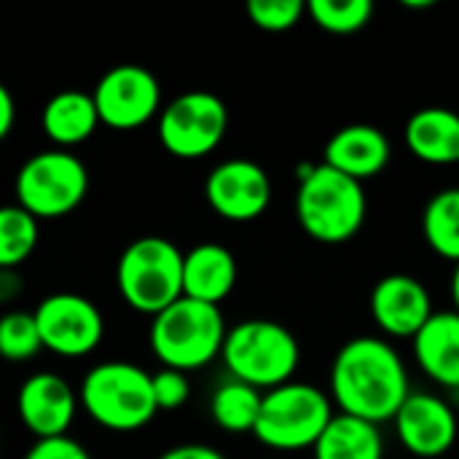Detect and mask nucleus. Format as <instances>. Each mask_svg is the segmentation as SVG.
<instances>
[{"label": "nucleus", "mask_w": 459, "mask_h": 459, "mask_svg": "<svg viewBox=\"0 0 459 459\" xmlns=\"http://www.w3.org/2000/svg\"><path fill=\"white\" fill-rule=\"evenodd\" d=\"M331 420V398L320 387L307 382H288L264 393L253 436L269 449L299 452L315 446Z\"/></svg>", "instance_id": "8"}, {"label": "nucleus", "mask_w": 459, "mask_h": 459, "mask_svg": "<svg viewBox=\"0 0 459 459\" xmlns=\"http://www.w3.org/2000/svg\"><path fill=\"white\" fill-rule=\"evenodd\" d=\"M35 323L43 350L75 360L91 355L105 336L100 307L81 293H51L35 309Z\"/></svg>", "instance_id": "10"}, {"label": "nucleus", "mask_w": 459, "mask_h": 459, "mask_svg": "<svg viewBox=\"0 0 459 459\" xmlns=\"http://www.w3.org/2000/svg\"><path fill=\"white\" fill-rule=\"evenodd\" d=\"M406 148L425 164H457L459 161V113L449 108H422L403 129Z\"/></svg>", "instance_id": "20"}, {"label": "nucleus", "mask_w": 459, "mask_h": 459, "mask_svg": "<svg viewBox=\"0 0 459 459\" xmlns=\"http://www.w3.org/2000/svg\"><path fill=\"white\" fill-rule=\"evenodd\" d=\"M371 315L385 333L414 339L433 317L430 293L411 274H387L371 290Z\"/></svg>", "instance_id": "15"}, {"label": "nucleus", "mask_w": 459, "mask_h": 459, "mask_svg": "<svg viewBox=\"0 0 459 459\" xmlns=\"http://www.w3.org/2000/svg\"><path fill=\"white\" fill-rule=\"evenodd\" d=\"M13 124H16V100L11 89L0 81V143L11 134Z\"/></svg>", "instance_id": "32"}, {"label": "nucleus", "mask_w": 459, "mask_h": 459, "mask_svg": "<svg viewBox=\"0 0 459 459\" xmlns=\"http://www.w3.org/2000/svg\"><path fill=\"white\" fill-rule=\"evenodd\" d=\"M229 129V108L212 91H186L169 100L159 118L156 134L161 148L175 159H204L210 156L226 137Z\"/></svg>", "instance_id": "9"}, {"label": "nucleus", "mask_w": 459, "mask_h": 459, "mask_svg": "<svg viewBox=\"0 0 459 459\" xmlns=\"http://www.w3.org/2000/svg\"><path fill=\"white\" fill-rule=\"evenodd\" d=\"M307 13L325 32L352 35L371 22L374 3L371 0H309Z\"/></svg>", "instance_id": "25"}, {"label": "nucleus", "mask_w": 459, "mask_h": 459, "mask_svg": "<svg viewBox=\"0 0 459 459\" xmlns=\"http://www.w3.org/2000/svg\"><path fill=\"white\" fill-rule=\"evenodd\" d=\"M43 350L32 312L8 309L0 315V358L8 363L32 360Z\"/></svg>", "instance_id": "26"}, {"label": "nucleus", "mask_w": 459, "mask_h": 459, "mask_svg": "<svg viewBox=\"0 0 459 459\" xmlns=\"http://www.w3.org/2000/svg\"><path fill=\"white\" fill-rule=\"evenodd\" d=\"M43 134L62 151L83 145L100 126L97 105L91 91L81 89H62L40 110Z\"/></svg>", "instance_id": "18"}, {"label": "nucleus", "mask_w": 459, "mask_h": 459, "mask_svg": "<svg viewBox=\"0 0 459 459\" xmlns=\"http://www.w3.org/2000/svg\"><path fill=\"white\" fill-rule=\"evenodd\" d=\"M22 293H24V280L19 269H0V309L19 301Z\"/></svg>", "instance_id": "30"}, {"label": "nucleus", "mask_w": 459, "mask_h": 459, "mask_svg": "<svg viewBox=\"0 0 459 459\" xmlns=\"http://www.w3.org/2000/svg\"><path fill=\"white\" fill-rule=\"evenodd\" d=\"M151 385H153V401L159 411H178L186 406L191 395L188 374L175 371V368H159L156 374H151Z\"/></svg>", "instance_id": "28"}, {"label": "nucleus", "mask_w": 459, "mask_h": 459, "mask_svg": "<svg viewBox=\"0 0 459 459\" xmlns=\"http://www.w3.org/2000/svg\"><path fill=\"white\" fill-rule=\"evenodd\" d=\"M16 204L38 223L56 221L81 207L89 194V169L73 151H40L30 156L13 180Z\"/></svg>", "instance_id": "7"}, {"label": "nucleus", "mask_w": 459, "mask_h": 459, "mask_svg": "<svg viewBox=\"0 0 459 459\" xmlns=\"http://www.w3.org/2000/svg\"><path fill=\"white\" fill-rule=\"evenodd\" d=\"M307 13V3L301 0H250L247 16L264 32H288Z\"/></svg>", "instance_id": "27"}, {"label": "nucleus", "mask_w": 459, "mask_h": 459, "mask_svg": "<svg viewBox=\"0 0 459 459\" xmlns=\"http://www.w3.org/2000/svg\"><path fill=\"white\" fill-rule=\"evenodd\" d=\"M390 140L374 124H350L325 143V164L363 183L390 164Z\"/></svg>", "instance_id": "16"}, {"label": "nucleus", "mask_w": 459, "mask_h": 459, "mask_svg": "<svg viewBox=\"0 0 459 459\" xmlns=\"http://www.w3.org/2000/svg\"><path fill=\"white\" fill-rule=\"evenodd\" d=\"M24 459H91L86 452V446H81L75 438L70 436H59V438H43L35 441Z\"/></svg>", "instance_id": "29"}, {"label": "nucleus", "mask_w": 459, "mask_h": 459, "mask_svg": "<svg viewBox=\"0 0 459 459\" xmlns=\"http://www.w3.org/2000/svg\"><path fill=\"white\" fill-rule=\"evenodd\" d=\"M420 368L441 387H459V315L433 312L425 328L411 339Z\"/></svg>", "instance_id": "19"}, {"label": "nucleus", "mask_w": 459, "mask_h": 459, "mask_svg": "<svg viewBox=\"0 0 459 459\" xmlns=\"http://www.w3.org/2000/svg\"><path fill=\"white\" fill-rule=\"evenodd\" d=\"M409 395L403 358L385 339L358 336L336 352L331 366V398L339 414L382 425L395 420Z\"/></svg>", "instance_id": "1"}, {"label": "nucleus", "mask_w": 459, "mask_h": 459, "mask_svg": "<svg viewBox=\"0 0 459 459\" xmlns=\"http://www.w3.org/2000/svg\"><path fill=\"white\" fill-rule=\"evenodd\" d=\"M422 234L433 253L459 264V188H444L428 202Z\"/></svg>", "instance_id": "23"}, {"label": "nucleus", "mask_w": 459, "mask_h": 459, "mask_svg": "<svg viewBox=\"0 0 459 459\" xmlns=\"http://www.w3.org/2000/svg\"><path fill=\"white\" fill-rule=\"evenodd\" d=\"M261 403H264V393L239 382V379H229L223 382L210 401V414L212 422L231 433V436H242V433H253L258 425V414H261Z\"/></svg>", "instance_id": "22"}, {"label": "nucleus", "mask_w": 459, "mask_h": 459, "mask_svg": "<svg viewBox=\"0 0 459 459\" xmlns=\"http://www.w3.org/2000/svg\"><path fill=\"white\" fill-rule=\"evenodd\" d=\"M393 422L403 449L414 457H444L457 441V414L430 393H411Z\"/></svg>", "instance_id": "14"}, {"label": "nucleus", "mask_w": 459, "mask_h": 459, "mask_svg": "<svg viewBox=\"0 0 459 459\" xmlns=\"http://www.w3.org/2000/svg\"><path fill=\"white\" fill-rule=\"evenodd\" d=\"M315 459H382L385 457V441L379 433V425L350 417V414H333L323 436L317 438Z\"/></svg>", "instance_id": "21"}, {"label": "nucleus", "mask_w": 459, "mask_h": 459, "mask_svg": "<svg viewBox=\"0 0 459 459\" xmlns=\"http://www.w3.org/2000/svg\"><path fill=\"white\" fill-rule=\"evenodd\" d=\"M78 406V393L54 371H38L27 377L16 393L19 420L35 436V441L67 436Z\"/></svg>", "instance_id": "13"}, {"label": "nucleus", "mask_w": 459, "mask_h": 459, "mask_svg": "<svg viewBox=\"0 0 459 459\" xmlns=\"http://www.w3.org/2000/svg\"><path fill=\"white\" fill-rule=\"evenodd\" d=\"M406 8H433L436 0H403Z\"/></svg>", "instance_id": "34"}, {"label": "nucleus", "mask_w": 459, "mask_h": 459, "mask_svg": "<svg viewBox=\"0 0 459 459\" xmlns=\"http://www.w3.org/2000/svg\"><path fill=\"white\" fill-rule=\"evenodd\" d=\"M159 459H226L218 449L204 446V444H183V446H172L167 449Z\"/></svg>", "instance_id": "31"}, {"label": "nucleus", "mask_w": 459, "mask_h": 459, "mask_svg": "<svg viewBox=\"0 0 459 459\" xmlns=\"http://www.w3.org/2000/svg\"><path fill=\"white\" fill-rule=\"evenodd\" d=\"M78 403L100 428L113 433H134L159 414L151 374L126 360L89 368L78 387Z\"/></svg>", "instance_id": "4"}, {"label": "nucleus", "mask_w": 459, "mask_h": 459, "mask_svg": "<svg viewBox=\"0 0 459 459\" xmlns=\"http://www.w3.org/2000/svg\"><path fill=\"white\" fill-rule=\"evenodd\" d=\"M223 366L231 379L255 390H274L293 382L301 360L296 336L274 320H245L226 333Z\"/></svg>", "instance_id": "6"}, {"label": "nucleus", "mask_w": 459, "mask_h": 459, "mask_svg": "<svg viewBox=\"0 0 459 459\" xmlns=\"http://www.w3.org/2000/svg\"><path fill=\"white\" fill-rule=\"evenodd\" d=\"M94 105L100 124L116 132H132L159 118L161 86L159 78L143 65H116L97 81Z\"/></svg>", "instance_id": "11"}, {"label": "nucleus", "mask_w": 459, "mask_h": 459, "mask_svg": "<svg viewBox=\"0 0 459 459\" xmlns=\"http://www.w3.org/2000/svg\"><path fill=\"white\" fill-rule=\"evenodd\" d=\"M452 301H455V312L459 315V264H455V274H452Z\"/></svg>", "instance_id": "33"}, {"label": "nucleus", "mask_w": 459, "mask_h": 459, "mask_svg": "<svg viewBox=\"0 0 459 459\" xmlns=\"http://www.w3.org/2000/svg\"><path fill=\"white\" fill-rule=\"evenodd\" d=\"M204 196L215 215L231 223L261 218L272 204V180L250 159H229L212 167L204 180Z\"/></svg>", "instance_id": "12"}, {"label": "nucleus", "mask_w": 459, "mask_h": 459, "mask_svg": "<svg viewBox=\"0 0 459 459\" xmlns=\"http://www.w3.org/2000/svg\"><path fill=\"white\" fill-rule=\"evenodd\" d=\"M363 183L328 167L325 161L301 172L296 218L307 237L323 245H344L358 237L366 221Z\"/></svg>", "instance_id": "2"}, {"label": "nucleus", "mask_w": 459, "mask_h": 459, "mask_svg": "<svg viewBox=\"0 0 459 459\" xmlns=\"http://www.w3.org/2000/svg\"><path fill=\"white\" fill-rule=\"evenodd\" d=\"M116 288L124 304L156 317L183 299V253L167 237H137L116 264Z\"/></svg>", "instance_id": "5"}, {"label": "nucleus", "mask_w": 459, "mask_h": 459, "mask_svg": "<svg viewBox=\"0 0 459 459\" xmlns=\"http://www.w3.org/2000/svg\"><path fill=\"white\" fill-rule=\"evenodd\" d=\"M237 285V258L218 242H202L183 253V296L221 307Z\"/></svg>", "instance_id": "17"}, {"label": "nucleus", "mask_w": 459, "mask_h": 459, "mask_svg": "<svg viewBox=\"0 0 459 459\" xmlns=\"http://www.w3.org/2000/svg\"><path fill=\"white\" fill-rule=\"evenodd\" d=\"M40 223L19 204L0 207V269H19L38 247Z\"/></svg>", "instance_id": "24"}, {"label": "nucleus", "mask_w": 459, "mask_h": 459, "mask_svg": "<svg viewBox=\"0 0 459 459\" xmlns=\"http://www.w3.org/2000/svg\"><path fill=\"white\" fill-rule=\"evenodd\" d=\"M226 333L229 328L221 307L183 296L151 317L148 342L164 368L188 374L221 358Z\"/></svg>", "instance_id": "3"}]
</instances>
